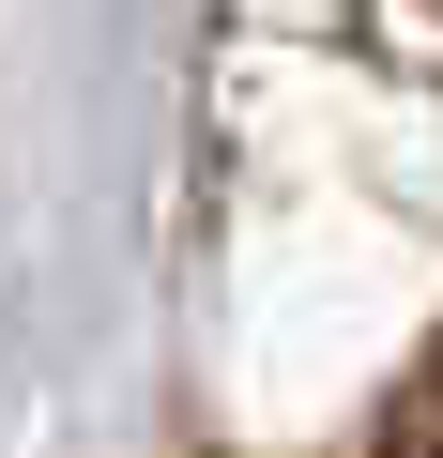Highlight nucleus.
Here are the masks:
<instances>
[{
    "mask_svg": "<svg viewBox=\"0 0 443 458\" xmlns=\"http://www.w3.org/2000/svg\"><path fill=\"white\" fill-rule=\"evenodd\" d=\"M382 458H443V336H428V367L397 382V412H382Z\"/></svg>",
    "mask_w": 443,
    "mask_h": 458,
    "instance_id": "nucleus-1",
    "label": "nucleus"
}]
</instances>
